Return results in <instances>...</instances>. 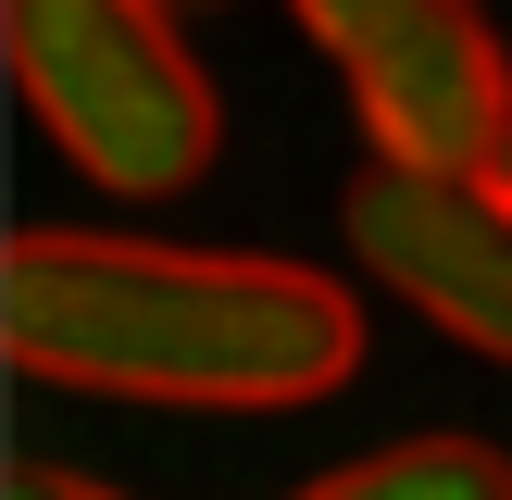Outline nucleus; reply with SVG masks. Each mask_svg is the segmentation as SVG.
Instances as JSON below:
<instances>
[{"label": "nucleus", "instance_id": "20e7f679", "mask_svg": "<svg viewBox=\"0 0 512 500\" xmlns=\"http://www.w3.org/2000/svg\"><path fill=\"white\" fill-rule=\"evenodd\" d=\"M350 263L400 288L438 338L512 363V188L500 175H388L350 188Z\"/></svg>", "mask_w": 512, "mask_h": 500}, {"label": "nucleus", "instance_id": "39448f33", "mask_svg": "<svg viewBox=\"0 0 512 500\" xmlns=\"http://www.w3.org/2000/svg\"><path fill=\"white\" fill-rule=\"evenodd\" d=\"M288 500H512V450L500 438H388Z\"/></svg>", "mask_w": 512, "mask_h": 500}, {"label": "nucleus", "instance_id": "423d86ee", "mask_svg": "<svg viewBox=\"0 0 512 500\" xmlns=\"http://www.w3.org/2000/svg\"><path fill=\"white\" fill-rule=\"evenodd\" d=\"M13 500H113V488H88V475H63V463H13Z\"/></svg>", "mask_w": 512, "mask_h": 500}, {"label": "nucleus", "instance_id": "0eeeda50", "mask_svg": "<svg viewBox=\"0 0 512 500\" xmlns=\"http://www.w3.org/2000/svg\"><path fill=\"white\" fill-rule=\"evenodd\" d=\"M500 188H512V150H500Z\"/></svg>", "mask_w": 512, "mask_h": 500}, {"label": "nucleus", "instance_id": "f03ea898", "mask_svg": "<svg viewBox=\"0 0 512 500\" xmlns=\"http://www.w3.org/2000/svg\"><path fill=\"white\" fill-rule=\"evenodd\" d=\"M0 50H13L25 113L63 138V163L100 175V188H125V200L188 188L225 150L213 75H200L188 25L150 13V0H13Z\"/></svg>", "mask_w": 512, "mask_h": 500}, {"label": "nucleus", "instance_id": "f257e3e1", "mask_svg": "<svg viewBox=\"0 0 512 500\" xmlns=\"http://www.w3.org/2000/svg\"><path fill=\"white\" fill-rule=\"evenodd\" d=\"M0 350L38 388L175 400V413H300L363 375V300L288 250H175L25 225L0 250Z\"/></svg>", "mask_w": 512, "mask_h": 500}, {"label": "nucleus", "instance_id": "7ed1b4c3", "mask_svg": "<svg viewBox=\"0 0 512 500\" xmlns=\"http://www.w3.org/2000/svg\"><path fill=\"white\" fill-rule=\"evenodd\" d=\"M300 38L350 75L388 175H500L512 150V50L463 0H313Z\"/></svg>", "mask_w": 512, "mask_h": 500}]
</instances>
